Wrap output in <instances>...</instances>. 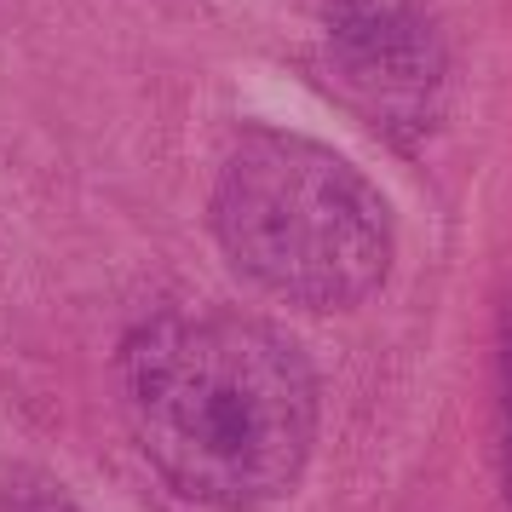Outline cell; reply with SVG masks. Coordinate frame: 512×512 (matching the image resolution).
Listing matches in <instances>:
<instances>
[{"instance_id": "obj_3", "label": "cell", "mask_w": 512, "mask_h": 512, "mask_svg": "<svg viewBox=\"0 0 512 512\" xmlns=\"http://www.w3.org/2000/svg\"><path fill=\"white\" fill-rule=\"evenodd\" d=\"M317 58L340 104L369 127L397 144H420L432 133L449 52L426 0H323Z\"/></svg>"}, {"instance_id": "obj_2", "label": "cell", "mask_w": 512, "mask_h": 512, "mask_svg": "<svg viewBox=\"0 0 512 512\" xmlns=\"http://www.w3.org/2000/svg\"><path fill=\"white\" fill-rule=\"evenodd\" d=\"M213 236L242 277L305 311H351L392 271V208L340 150L254 127L213 179Z\"/></svg>"}, {"instance_id": "obj_4", "label": "cell", "mask_w": 512, "mask_h": 512, "mask_svg": "<svg viewBox=\"0 0 512 512\" xmlns=\"http://www.w3.org/2000/svg\"><path fill=\"white\" fill-rule=\"evenodd\" d=\"M501 478L512 501V323L501 328Z\"/></svg>"}, {"instance_id": "obj_1", "label": "cell", "mask_w": 512, "mask_h": 512, "mask_svg": "<svg viewBox=\"0 0 512 512\" xmlns=\"http://www.w3.org/2000/svg\"><path fill=\"white\" fill-rule=\"evenodd\" d=\"M121 420L185 501L271 507L317 438V380L300 346L242 317H156L116 363Z\"/></svg>"}, {"instance_id": "obj_5", "label": "cell", "mask_w": 512, "mask_h": 512, "mask_svg": "<svg viewBox=\"0 0 512 512\" xmlns=\"http://www.w3.org/2000/svg\"><path fill=\"white\" fill-rule=\"evenodd\" d=\"M0 512H81L70 495H52V489H18V495H6Z\"/></svg>"}]
</instances>
